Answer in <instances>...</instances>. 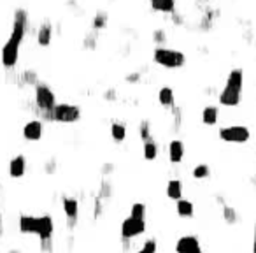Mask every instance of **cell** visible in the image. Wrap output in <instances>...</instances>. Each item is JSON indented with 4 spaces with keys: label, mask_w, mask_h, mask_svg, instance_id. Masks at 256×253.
Returning a JSON list of instances; mask_svg holds the SVG:
<instances>
[{
    "label": "cell",
    "mask_w": 256,
    "mask_h": 253,
    "mask_svg": "<svg viewBox=\"0 0 256 253\" xmlns=\"http://www.w3.org/2000/svg\"><path fill=\"white\" fill-rule=\"evenodd\" d=\"M198 253H202V252H198Z\"/></svg>",
    "instance_id": "cell-36"
},
{
    "label": "cell",
    "mask_w": 256,
    "mask_h": 253,
    "mask_svg": "<svg viewBox=\"0 0 256 253\" xmlns=\"http://www.w3.org/2000/svg\"><path fill=\"white\" fill-rule=\"evenodd\" d=\"M151 9L156 13H174L176 11V0H149Z\"/></svg>",
    "instance_id": "cell-15"
},
{
    "label": "cell",
    "mask_w": 256,
    "mask_h": 253,
    "mask_svg": "<svg viewBox=\"0 0 256 253\" xmlns=\"http://www.w3.org/2000/svg\"><path fill=\"white\" fill-rule=\"evenodd\" d=\"M177 215L185 216V218H191L193 216V204L186 201V199H179L177 201Z\"/></svg>",
    "instance_id": "cell-20"
},
{
    "label": "cell",
    "mask_w": 256,
    "mask_h": 253,
    "mask_svg": "<svg viewBox=\"0 0 256 253\" xmlns=\"http://www.w3.org/2000/svg\"><path fill=\"white\" fill-rule=\"evenodd\" d=\"M140 135H142L144 141H149V126H147V123L140 125Z\"/></svg>",
    "instance_id": "cell-28"
},
{
    "label": "cell",
    "mask_w": 256,
    "mask_h": 253,
    "mask_svg": "<svg viewBox=\"0 0 256 253\" xmlns=\"http://www.w3.org/2000/svg\"><path fill=\"white\" fill-rule=\"evenodd\" d=\"M63 211L67 215L69 220H76L77 216V211H79V204H77L76 199H70V197H65L63 199Z\"/></svg>",
    "instance_id": "cell-17"
},
{
    "label": "cell",
    "mask_w": 256,
    "mask_h": 253,
    "mask_svg": "<svg viewBox=\"0 0 256 253\" xmlns=\"http://www.w3.org/2000/svg\"><path fill=\"white\" fill-rule=\"evenodd\" d=\"M153 58L158 65L167 69H179L185 65L186 56L176 50H167V48H156L153 53Z\"/></svg>",
    "instance_id": "cell-3"
},
{
    "label": "cell",
    "mask_w": 256,
    "mask_h": 253,
    "mask_svg": "<svg viewBox=\"0 0 256 253\" xmlns=\"http://www.w3.org/2000/svg\"><path fill=\"white\" fill-rule=\"evenodd\" d=\"M84 46L86 48H93L95 46V37H93V35H86V39H84Z\"/></svg>",
    "instance_id": "cell-30"
},
{
    "label": "cell",
    "mask_w": 256,
    "mask_h": 253,
    "mask_svg": "<svg viewBox=\"0 0 256 253\" xmlns=\"http://www.w3.org/2000/svg\"><path fill=\"white\" fill-rule=\"evenodd\" d=\"M135 253H156V243L155 241H147V243H144L142 250H139Z\"/></svg>",
    "instance_id": "cell-27"
},
{
    "label": "cell",
    "mask_w": 256,
    "mask_h": 253,
    "mask_svg": "<svg viewBox=\"0 0 256 253\" xmlns=\"http://www.w3.org/2000/svg\"><path fill=\"white\" fill-rule=\"evenodd\" d=\"M153 41H155L156 44H165V42H167V34H165L162 28L155 30V32H153Z\"/></svg>",
    "instance_id": "cell-26"
},
{
    "label": "cell",
    "mask_w": 256,
    "mask_h": 253,
    "mask_svg": "<svg viewBox=\"0 0 256 253\" xmlns=\"http://www.w3.org/2000/svg\"><path fill=\"white\" fill-rule=\"evenodd\" d=\"M177 253H198L200 250V243L195 236H183L176 245Z\"/></svg>",
    "instance_id": "cell-10"
},
{
    "label": "cell",
    "mask_w": 256,
    "mask_h": 253,
    "mask_svg": "<svg viewBox=\"0 0 256 253\" xmlns=\"http://www.w3.org/2000/svg\"><path fill=\"white\" fill-rule=\"evenodd\" d=\"M20 42L13 41V39H7L4 46H2V51H0V62L5 69H14L18 63V58H20Z\"/></svg>",
    "instance_id": "cell-6"
},
{
    "label": "cell",
    "mask_w": 256,
    "mask_h": 253,
    "mask_svg": "<svg viewBox=\"0 0 256 253\" xmlns=\"http://www.w3.org/2000/svg\"><path fill=\"white\" fill-rule=\"evenodd\" d=\"M242 88H244V74L240 69H233L228 74V79L225 88L219 93V104L227 105V107H233L239 105L240 97H242Z\"/></svg>",
    "instance_id": "cell-1"
},
{
    "label": "cell",
    "mask_w": 256,
    "mask_h": 253,
    "mask_svg": "<svg viewBox=\"0 0 256 253\" xmlns=\"http://www.w3.org/2000/svg\"><path fill=\"white\" fill-rule=\"evenodd\" d=\"M219 137L221 141L225 143H233V144H242V143H248L251 134L246 126H240V125H233V126H223L219 130Z\"/></svg>",
    "instance_id": "cell-4"
},
{
    "label": "cell",
    "mask_w": 256,
    "mask_h": 253,
    "mask_svg": "<svg viewBox=\"0 0 256 253\" xmlns=\"http://www.w3.org/2000/svg\"><path fill=\"white\" fill-rule=\"evenodd\" d=\"M26 173V160L23 155L14 156L13 160L9 162V176L14 177V179H20Z\"/></svg>",
    "instance_id": "cell-11"
},
{
    "label": "cell",
    "mask_w": 256,
    "mask_h": 253,
    "mask_svg": "<svg viewBox=\"0 0 256 253\" xmlns=\"http://www.w3.org/2000/svg\"><path fill=\"white\" fill-rule=\"evenodd\" d=\"M2 227H4V225H2V215H0V236H2Z\"/></svg>",
    "instance_id": "cell-33"
},
{
    "label": "cell",
    "mask_w": 256,
    "mask_h": 253,
    "mask_svg": "<svg viewBox=\"0 0 256 253\" xmlns=\"http://www.w3.org/2000/svg\"><path fill=\"white\" fill-rule=\"evenodd\" d=\"M55 232V224H53V218L49 215H42L37 216V227H35V236L41 237V241L51 239Z\"/></svg>",
    "instance_id": "cell-8"
},
{
    "label": "cell",
    "mask_w": 256,
    "mask_h": 253,
    "mask_svg": "<svg viewBox=\"0 0 256 253\" xmlns=\"http://www.w3.org/2000/svg\"><path fill=\"white\" fill-rule=\"evenodd\" d=\"M167 197L172 201H179L183 197V185L179 179H170L167 185Z\"/></svg>",
    "instance_id": "cell-18"
},
{
    "label": "cell",
    "mask_w": 256,
    "mask_h": 253,
    "mask_svg": "<svg viewBox=\"0 0 256 253\" xmlns=\"http://www.w3.org/2000/svg\"><path fill=\"white\" fill-rule=\"evenodd\" d=\"M209 167H207L206 164H200V165H197V167L193 169V176L197 177V179H204V177H207L209 176Z\"/></svg>",
    "instance_id": "cell-25"
},
{
    "label": "cell",
    "mask_w": 256,
    "mask_h": 253,
    "mask_svg": "<svg viewBox=\"0 0 256 253\" xmlns=\"http://www.w3.org/2000/svg\"><path fill=\"white\" fill-rule=\"evenodd\" d=\"M142 153H144V158H146V160H155L156 155H158V146H156V144L153 143L151 139H149V141H144V150H142Z\"/></svg>",
    "instance_id": "cell-22"
},
{
    "label": "cell",
    "mask_w": 256,
    "mask_h": 253,
    "mask_svg": "<svg viewBox=\"0 0 256 253\" xmlns=\"http://www.w3.org/2000/svg\"><path fill=\"white\" fill-rule=\"evenodd\" d=\"M107 21H109L107 13H105V11H98V13L95 14V18H93V28L95 30L105 28V26H107Z\"/></svg>",
    "instance_id": "cell-23"
},
{
    "label": "cell",
    "mask_w": 256,
    "mask_h": 253,
    "mask_svg": "<svg viewBox=\"0 0 256 253\" xmlns=\"http://www.w3.org/2000/svg\"><path fill=\"white\" fill-rule=\"evenodd\" d=\"M218 120H219V109L216 105L204 107V111H202V122L206 123V125H216Z\"/></svg>",
    "instance_id": "cell-16"
},
{
    "label": "cell",
    "mask_w": 256,
    "mask_h": 253,
    "mask_svg": "<svg viewBox=\"0 0 256 253\" xmlns=\"http://www.w3.org/2000/svg\"><path fill=\"white\" fill-rule=\"evenodd\" d=\"M172 21H174V23H177V25H181V23H183V18H181L179 14L174 13L172 14Z\"/></svg>",
    "instance_id": "cell-31"
},
{
    "label": "cell",
    "mask_w": 256,
    "mask_h": 253,
    "mask_svg": "<svg viewBox=\"0 0 256 253\" xmlns=\"http://www.w3.org/2000/svg\"><path fill=\"white\" fill-rule=\"evenodd\" d=\"M144 230H146V222H144V220H137L128 216L121 224V236L125 237V239H132V237L140 236Z\"/></svg>",
    "instance_id": "cell-7"
},
{
    "label": "cell",
    "mask_w": 256,
    "mask_h": 253,
    "mask_svg": "<svg viewBox=\"0 0 256 253\" xmlns=\"http://www.w3.org/2000/svg\"><path fill=\"white\" fill-rule=\"evenodd\" d=\"M0 190H2V186H0ZM0 215H2V213H0Z\"/></svg>",
    "instance_id": "cell-35"
},
{
    "label": "cell",
    "mask_w": 256,
    "mask_h": 253,
    "mask_svg": "<svg viewBox=\"0 0 256 253\" xmlns=\"http://www.w3.org/2000/svg\"><path fill=\"white\" fill-rule=\"evenodd\" d=\"M11 253H20V252H11Z\"/></svg>",
    "instance_id": "cell-34"
},
{
    "label": "cell",
    "mask_w": 256,
    "mask_h": 253,
    "mask_svg": "<svg viewBox=\"0 0 256 253\" xmlns=\"http://www.w3.org/2000/svg\"><path fill=\"white\" fill-rule=\"evenodd\" d=\"M44 134V125L41 120H32L23 126V137L26 141H39Z\"/></svg>",
    "instance_id": "cell-9"
},
{
    "label": "cell",
    "mask_w": 256,
    "mask_h": 253,
    "mask_svg": "<svg viewBox=\"0 0 256 253\" xmlns=\"http://www.w3.org/2000/svg\"><path fill=\"white\" fill-rule=\"evenodd\" d=\"M23 77H25V81L26 83H32V84H37L35 81H37V77H35V74L34 72H30V71H26L25 74H23Z\"/></svg>",
    "instance_id": "cell-29"
},
{
    "label": "cell",
    "mask_w": 256,
    "mask_h": 253,
    "mask_svg": "<svg viewBox=\"0 0 256 253\" xmlns=\"http://www.w3.org/2000/svg\"><path fill=\"white\" fill-rule=\"evenodd\" d=\"M51 39H53V26H51L49 21H44L37 30V42L39 46L46 48L51 44Z\"/></svg>",
    "instance_id": "cell-12"
},
{
    "label": "cell",
    "mask_w": 256,
    "mask_h": 253,
    "mask_svg": "<svg viewBox=\"0 0 256 253\" xmlns=\"http://www.w3.org/2000/svg\"><path fill=\"white\" fill-rule=\"evenodd\" d=\"M111 135H113L114 141H118V143H123L126 137V128L123 123H113L111 126Z\"/></svg>",
    "instance_id": "cell-21"
},
{
    "label": "cell",
    "mask_w": 256,
    "mask_h": 253,
    "mask_svg": "<svg viewBox=\"0 0 256 253\" xmlns=\"http://www.w3.org/2000/svg\"><path fill=\"white\" fill-rule=\"evenodd\" d=\"M35 105L39 107V111H42V114L47 120H53V109L56 105V97L47 84H35Z\"/></svg>",
    "instance_id": "cell-2"
},
{
    "label": "cell",
    "mask_w": 256,
    "mask_h": 253,
    "mask_svg": "<svg viewBox=\"0 0 256 253\" xmlns=\"http://www.w3.org/2000/svg\"><path fill=\"white\" fill-rule=\"evenodd\" d=\"M158 101H160V104L163 105V107H172V105H174V92H172V88L165 86V88L160 90Z\"/></svg>",
    "instance_id": "cell-19"
},
{
    "label": "cell",
    "mask_w": 256,
    "mask_h": 253,
    "mask_svg": "<svg viewBox=\"0 0 256 253\" xmlns=\"http://www.w3.org/2000/svg\"><path fill=\"white\" fill-rule=\"evenodd\" d=\"M185 156V144L181 141H170L168 144V160L172 164H179Z\"/></svg>",
    "instance_id": "cell-14"
},
{
    "label": "cell",
    "mask_w": 256,
    "mask_h": 253,
    "mask_svg": "<svg viewBox=\"0 0 256 253\" xmlns=\"http://www.w3.org/2000/svg\"><path fill=\"white\" fill-rule=\"evenodd\" d=\"M81 118V109L72 104H56L53 109V120L58 123H76Z\"/></svg>",
    "instance_id": "cell-5"
},
{
    "label": "cell",
    "mask_w": 256,
    "mask_h": 253,
    "mask_svg": "<svg viewBox=\"0 0 256 253\" xmlns=\"http://www.w3.org/2000/svg\"><path fill=\"white\" fill-rule=\"evenodd\" d=\"M253 253H256V225H255V241H253Z\"/></svg>",
    "instance_id": "cell-32"
},
{
    "label": "cell",
    "mask_w": 256,
    "mask_h": 253,
    "mask_svg": "<svg viewBox=\"0 0 256 253\" xmlns=\"http://www.w3.org/2000/svg\"><path fill=\"white\" fill-rule=\"evenodd\" d=\"M132 218H137V220H144V216H146V207H144V204L137 202L132 206V213H130Z\"/></svg>",
    "instance_id": "cell-24"
},
{
    "label": "cell",
    "mask_w": 256,
    "mask_h": 253,
    "mask_svg": "<svg viewBox=\"0 0 256 253\" xmlns=\"http://www.w3.org/2000/svg\"><path fill=\"white\" fill-rule=\"evenodd\" d=\"M18 227H20L21 234H32V236H35V227H37V216L21 215L20 216V222H18Z\"/></svg>",
    "instance_id": "cell-13"
}]
</instances>
